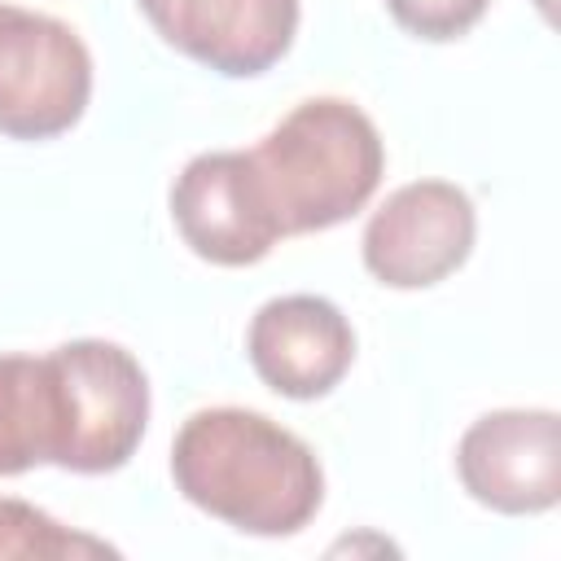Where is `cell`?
Returning <instances> with one entry per match:
<instances>
[{"label": "cell", "mask_w": 561, "mask_h": 561, "mask_svg": "<svg viewBox=\"0 0 561 561\" xmlns=\"http://www.w3.org/2000/svg\"><path fill=\"white\" fill-rule=\"evenodd\" d=\"M175 491L241 535H298L324 504L316 451L250 408H202L171 443Z\"/></svg>", "instance_id": "cell-1"}, {"label": "cell", "mask_w": 561, "mask_h": 561, "mask_svg": "<svg viewBox=\"0 0 561 561\" xmlns=\"http://www.w3.org/2000/svg\"><path fill=\"white\" fill-rule=\"evenodd\" d=\"M250 153L259 202L280 237L324 232L368 206L386 175L373 118L342 96L298 101Z\"/></svg>", "instance_id": "cell-2"}, {"label": "cell", "mask_w": 561, "mask_h": 561, "mask_svg": "<svg viewBox=\"0 0 561 561\" xmlns=\"http://www.w3.org/2000/svg\"><path fill=\"white\" fill-rule=\"evenodd\" d=\"M61 386V456L70 473L123 469L149 425V377L131 351L105 337H75L48 351Z\"/></svg>", "instance_id": "cell-3"}, {"label": "cell", "mask_w": 561, "mask_h": 561, "mask_svg": "<svg viewBox=\"0 0 561 561\" xmlns=\"http://www.w3.org/2000/svg\"><path fill=\"white\" fill-rule=\"evenodd\" d=\"M92 96L88 44L57 18L0 4V136L53 140Z\"/></svg>", "instance_id": "cell-4"}, {"label": "cell", "mask_w": 561, "mask_h": 561, "mask_svg": "<svg viewBox=\"0 0 561 561\" xmlns=\"http://www.w3.org/2000/svg\"><path fill=\"white\" fill-rule=\"evenodd\" d=\"M478 215L451 180H412L394 188L364 224V267L390 289H430L473 250Z\"/></svg>", "instance_id": "cell-5"}, {"label": "cell", "mask_w": 561, "mask_h": 561, "mask_svg": "<svg viewBox=\"0 0 561 561\" xmlns=\"http://www.w3.org/2000/svg\"><path fill=\"white\" fill-rule=\"evenodd\" d=\"M465 491L504 517L548 513L561 495V421L552 408H500L478 416L456 447Z\"/></svg>", "instance_id": "cell-6"}, {"label": "cell", "mask_w": 561, "mask_h": 561, "mask_svg": "<svg viewBox=\"0 0 561 561\" xmlns=\"http://www.w3.org/2000/svg\"><path fill=\"white\" fill-rule=\"evenodd\" d=\"M171 219L184 245L215 267H250L280 241L259 202L245 149L188 158L171 184Z\"/></svg>", "instance_id": "cell-7"}, {"label": "cell", "mask_w": 561, "mask_h": 561, "mask_svg": "<svg viewBox=\"0 0 561 561\" xmlns=\"http://www.w3.org/2000/svg\"><path fill=\"white\" fill-rule=\"evenodd\" d=\"M149 26L197 66L254 79L272 70L298 35V0H136Z\"/></svg>", "instance_id": "cell-8"}, {"label": "cell", "mask_w": 561, "mask_h": 561, "mask_svg": "<svg viewBox=\"0 0 561 561\" xmlns=\"http://www.w3.org/2000/svg\"><path fill=\"white\" fill-rule=\"evenodd\" d=\"M245 355L259 381L285 399L329 394L355 364V329L320 294H285L254 311Z\"/></svg>", "instance_id": "cell-9"}, {"label": "cell", "mask_w": 561, "mask_h": 561, "mask_svg": "<svg viewBox=\"0 0 561 561\" xmlns=\"http://www.w3.org/2000/svg\"><path fill=\"white\" fill-rule=\"evenodd\" d=\"M61 386L48 355H0V478L61 456Z\"/></svg>", "instance_id": "cell-10"}, {"label": "cell", "mask_w": 561, "mask_h": 561, "mask_svg": "<svg viewBox=\"0 0 561 561\" xmlns=\"http://www.w3.org/2000/svg\"><path fill=\"white\" fill-rule=\"evenodd\" d=\"M88 557H118L114 543L70 530L44 508L26 500L0 495V561H88Z\"/></svg>", "instance_id": "cell-11"}, {"label": "cell", "mask_w": 561, "mask_h": 561, "mask_svg": "<svg viewBox=\"0 0 561 561\" xmlns=\"http://www.w3.org/2000/svg\"><path fill=\"white\" fill-rule=\"evenodd\" d=\"M386 9L408 35L447 44V39L469 35L491 9V0H386Z\"/></svg>", "instance_id": "cell-12"}]
</instances>
